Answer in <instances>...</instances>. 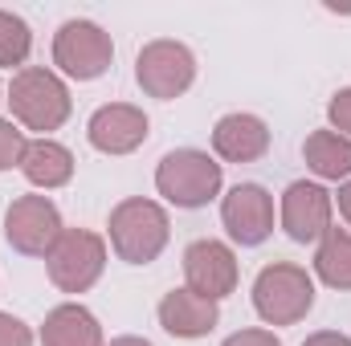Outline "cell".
<instances>
[{
    "label": "cell",
    "instance_id": "d6986e66",
    "mask_svg": "<svg viewBox=\"0 0 351 346\" xmlns=\"http://www.w3.org/2000/svg\"><path fill=\"white\" fill-rule=\"evenodd\" d=\"M29 53H33V33H29V25L16 16V12H4L0 8V66H21L25 70V62H29Z\"/></svg>",
    "mask_w": 351,
    "mask_h": 346
},
{
    "label": "cell",
    "instance_id": "7a4b0ae2",
    "mask_svg": "<svg viewBox=\"0 0 351 346\" xmlns=\"http://www.w3.org/2000/svg\"><path fill=\"white\" fill-rule=\"evenodd\" d=\"M106 228H110V249L127 265H152L168 249V237H172V220H168L164 204L143 200V196L114 204Z\"/></svg>",
    "mask_w": 351,
    "mask_h": 346
},
{
    "label": "cell",
    "instance_id": "5bb4252c",
    "mask_svg": "<svg viewBox=\"0 0 351 346\" xmlns=\"http://www.w3.org/2000/svg\"><path fill=\"white\" fill-rule=\"evenodd\" d=\"M217 322H221L217 302L192 293L188 285L164 293V302H160V326H164L172 338H204V334L217 330Z\"/></svg>",
    "mask_w": 351,
    "mask_h": 346
},
{
    "label": "cell",
    "instance_id": "7402d4cb",
    "mask_svg": "<svg viewBox=\"0 0 351 346\" xmlns=\"http://www.w3.org/2000/svg\"><path fill=\"white\" fill-rule=\"evenodd\" d=\"M0 346H33V330L4 310H0Z\"/></svg>",
    "mask_w": 351,
    "mask_h": 346
},
{
    "label": "cell",
    "instance_id": "e0dca14e",
    "mask_svg": "<svg viewBox=\"0 0 351 346\" xmlns=\"http://www.w3.org/2000/svg\"><path fill=\"white\" fill-rule=\"evenodd\" d=\"M302 159H306V168L319 175V179H351V139L343 135H335V131H315V135H306V143H302Z\"/></svg>",
    "mask_w": 351,
    "mask_h": 346
},
{
    "label": "cell",
    "instance_id": "ffe728a7",
    "mask_svg": "<svg viewBox=\"0 0 351 346\" xmlns=\"http://www.w3.org/2000/svg\"><path fill=\"white\" fill-rule=\"evenodd\" d=\"M25 147H29L25 131H21L12 118H0V172H8V168H21V159H25Z\"/></svg>",
    "mask_w": 351,
    "mask_h": 346
},
{
    "label": "cell",
    "instance_id": "6da1fadb",
    "mask_svg": "<svg viewBox=\"0 0 351 346\" xmlns=\"http://www.w3.org/2000/svg\"><path fill=\"white\" fill-rule=\"evenodd\" d=\"M12 106V118L16 127L25 131H41V139H49V131H58L70 110H74V98H70V86L53 74V70H41V66H25L12 74L8 82V98Z\"/></svg>",
    "mask_w": 351,
    "mask_h": 346
},
{
    "label": "cell",
    "instance_id": "4316f807",
    "mask_svg": "<svg viewBox=\"0 0 351 346\" xmlns=\"http://www.w3.org/2000/svg\"><path fill=\"white\" fill-rule=\"evenodd\" d=\"M0 102H4V86H0Z\"/></svg>",
    "mask_w": 351,
    "mask_h": 346
},
{
    "label": "cell",
    "instance_id": "484cf974",
    "mask_svg": "<svg viewBox=\"0 0 351 346\" xmlns=\"http://www.w3.org/2000/svg\"><path fill=\"white\" fill-rule=\"evenodd\" d=\"M106 346H152L147 338H135V334H123V338H110Z\"/></svg>",
    "mask_w": 351,
    "mask_h": 346
},
{
    "label": "cell",
    "instance_id": "7c38bea8",
    "mask_svg": "<svg viewBox=\"0 0 351 346\" xmlns=\"http://www.w3.org/2000/svg\"><path fill=\"white\" fill-rule=\"evenodd\" d=\"M147 135H152V122L131 102H106L86 122L90 147L102 151V155H131V151H139L147 143Z\"/></svg>",
    "mask_w": 351,
    "mask_h": 346
},
{
    "label": "cell",
    "instance_id": "52a82bcc",
    "mask_svg": "<svg viewBox=\"0 0 351 346\" xmlns=\"http://www.w3.org/2000/svg\"><path fill=\"white\" fill-rule=\"evenodd\" d=\"M135 82L143 86L147 98H160V102H172L184 90L196 82V57L184 41H152L139 49L135 57Z\"/></svg>",
    "mask_w": 351,
    "mask_h": 346
},
{
    "label": "cell",
    "instance_id": "44dd1931",
    "mask_svg": "<svg viewBox=\"0 0 351 346\" xmlns=\"http://www.w3.org/2000/svg\"><path fill=\"white\" fill-rule=\"evenodd\" d=\"M327 118H331V131L351 139V86L339 90L331 102H327Z\"/></svg>",
    "mask_w": 351,
    "mask_h": 346
},
{
    "label": "cell",
    "instance_id": "8992f818",
    "mask_svg": "<svg viewBox=\"0 0 351 346\" xmlns=\"http://www.w3.org/2000/svg\"><path fill=\"white\" fill-rule=\"evenodd\" d=\"M114 62V45L110 33L94 21H66L53 33V66L74 78V82H94L110 70Z\"/></svg>",
    "mask_w": 351,
    "mask_h": 346
},
{
    "label": "cell",
    "instance_id": "5b68a950",
    "mask_svg": "<svg viewBox=\"0 0 351 346\" xmlns=\"http://www.w3.org/2000/svg\"><path fill=\"white\" fill-rule=\"evenodd\" d=\"M45 269L62 293H86L106 269V241L90 228H66L49 249Z\"/></svg>",
    "mask_w": 351,
    "mask_h": 346
},
{
    "label": "cell",
    "instance_id": "3957f363",
    "mask_svg": "<svg viewBox=\"0 0 351 346\" xmlns=\"http://www.w3.org/2000/svg\"><path fill=\"white\" fill-rule=\"evenodd\" d=\"M315 306V277L302 265L274 261L254 277V310L269 326H294Z\"/></svg>",
    "mask_w": 351,
    "mask_h": 346
},
{
    "label": "cell",
    "instance_id": "cb8c5ba5",
    "mask_svg": "<svg viewBox=\"0 0 351 346\" xmlns=\"http://www.w3.org/2000/svg\"><path fill=\"white\" fill-rule=\"evenodd\" d=\"M302 346H351V338L339 334V330H319V334H311Z\"/></svg>",
    "mask_w": 351,
    "mask_h": 346
},
{
    "label": "cell",
    "instance_id": "2e32d148",
    "mask_svg": "<svg viewBox=\"0 0 351 346\" xmlns=\"http://www.w3.org/2000/svg\"><path fill=\"white\" fill-rule=\"evenodd\" d=\"M41 346H102V326L86 306L66 302V306H53L45 314Z\"/></svg>",
    "mask_w": 351,
    "mask_h": 346
},
{
    "label": "cell",
    "instance_id": "30bf717a",
    "mask_svg": "<svg viewBox=\"0 0 351 346\" xmlns=\"http://www.w3.org/2000/svg\"><path fill=\"white\" fill-rule=\"evenodd\" d=\"M221 220H225V232L241 249H258L274 232V196L262 183H237L221 200Z\"/></svg>",
    "mask_w": 351,
    "mask_h": 346
},
{
    "label": "cell",
    "instance_id": "d4e9b609",
    "mask_svg": "<svg viewBox=\"0 0 351 346\" xmlns=\"http://www.w3.org/2000/svg\"><path fill=\"white\" fill-rule=\"evenodd\" d=\"M335 204H339V216L351 224V179H348V183H339V196H335Z\"/></svg>",
    "mask_w": 351,
    "mask_h": 346
},
{
    "label": "cell",
    "instance_id": "ac0fdd59",
    "mask_svg": "<svg viewBox=\"0 0 351 346\" xmlns=\"http://www.w3.org/2000/svg\"><path fill=\"white\" fill-rule=\"evenodd\" d=\"M315 277L331 289H351V232L348 228H327V237L319 241V253H315Z\"/></svg>",
    "mask_w": 351,
    "mask_h": 346
},
{
    "label": "cell",
    "instance_id": "8fae6325",
    "mask_svg": "<svg viewBox=\"0 0 351 346\" xmlns=\"http://www.w3.org/2000/svg\"><path fill=\"white\" fill-rule=\"evenodd\" d=\"M184 281L192 293L208 297V302H221L237 289V257L225 241H192L184 249Z\"/></svg>",
    "mask_w": 351,
    "mask_h": 346
},
{
    "label": "cell",
    "instance_id": "277c9868",
    "mask_svg": "<svg viewBox=\"0 0 351 346\" xmlns=\"http://www.w3.org/2000/svg\"><path fill=\"white\" fill-rule=\"evenodd\" d=\"M221 183H225L221 163L208 151H196V147L168 151L156 168V187L176 208H204L208 200H217Z\"/></svg>",
    "mask_w": 351,
    "mask_h": 346
},
{
    "label": "cell",
    "instance_id": "9c48e42d",
    "mask_svg": "<svg viewBox=\"0 0 351 346\" xmlns=\"http://www.w3.org/2000/svg\"><path fill=\"white\" fill-rule=\"evenodd\" d=\"M331 212H335V196H331L323 183L294 179V183L282 191V228H286V237L298 241V245L323 241L327 228H331Z\"/></svg>",
    "mask_w": 351,
    "mask_h": 346
},
{
    "label": "cell",
    "instance_id": "603a6c76",
    "mask_svg": "<svg viewBox=\"0 0 351 346\" xmlns=\"http://www.w3.org/2000/svg\"><path fill=\"white\" fill-rule=\"evenodd\" d=\"M221 346H282V338L274 334V330H237V334H229Z\"/></svg>",
    "mask_w": 351,
    "mask_h": 346
},
{
    "label": "cell",
    "instance_id": "4fadbf2b",
    "mask_svg": "<svg viewBox=\"0 0 351 346\" xmlns=\"http://www.w3.org/2000/svg\"><path fill=\"white\" fill-rule=\"evenodd\" d=\"M213 151L225 163H258L269 151V127L258 114H245V110L225 114L213 127Z\"/></svg>",
    "mask_w": 351,
    "mask_h": 346
},
{
    "label": "cell",
    "instance_id": "ba28073f",
    "mask_svg": "<svg viewBox=\"0 0 351 346\" xmlns=\"http://www.w3.org/2000/svg\"><path fill=\"white\" fill-rule=\"evenodd\" d=\"M62 232V212L49 196H16L4 212V241L25 257H49Z\"/></svg>",
    "mask_w": 351,
    "mask_h": 346
},
{
    "label": "cell",
    "instance_id": "9a60e30c",
    "mask_svg": "<svg viewBox=\"0 0 351 346\" xmlns=\"http://www.w3.org/2000/svg\"><path fill=\"white\" fill-rule=\"evenodd\" d=\"M21 175L41 187V191H53V187H66L74 179V155L70 147H62L58 139H29L25 147V159H21Z\"/></svg>",
    "mask_w": 351,
    "mask_h": 346
}]
</instances>
